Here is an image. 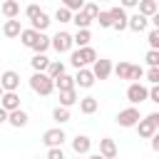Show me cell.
<instances>
[{
    "mask_svg": "<svg viewBox=\"0 0 159 159\" xmlns=\"http://www.w3.org/2000/svg\"><path fill=\"white\" fill-rule=\"evenodd\" d=\"M144 60H147V65H149V67H159V52H157V50H149Z\"/></svg>",
    "mask_w": 159,
    "mask_h": 159,
    "instance_id": "37",
    "label": "cell"
},
{
    "mask_svg": "<svg viewBox=\"0 0 159 159\" xmlns=\"http://www.w3.org/2000/svg\"><path fill=\"white\" fill-rule=\"evenodd\" d=\"M92 75H94V80H107L109 75H112V62L109 60H94L92 62V70H89Z\"/></svg>",
    "mask_w": 159,
    "mask_h": 159,
    "instance_id": "7",
    "label": "cell"
},
{
    "mask_svg": "<svg viewBox=\"0 0 159 159\" xmlns=\"http://www.w3.org/2000/svg\"><path fill=\"white\" fill-rule=\"evenodd\" d=\"M47 47H50V37H47L45 32H37V37H35V42H32L30 50H35V55H45Z\"/></svg>",
    "mask_w": 159,
    "mask_h": 159,
    "instance_id": "16",
    "label": "cell"
},
{
    "mask_svg": "<svg viewBox=\"0 0 159 159\" xmlns=\"http://www.w3.org/2000/svg\"><path fill=\"white\" fill-rule=\"evenodd\" d=\"M45 159H65V154H62V147H55V149H50Z\"/></svg>",
    "mask_w": 159,
    "mask_h": 159,
    "instance_id": "41",
    "label": "cell"
},
{
    "mask_svg": "<svg viewBox=\"0 0 159 159\" xmlns=\"http://www.w3.org/2000/svg\"><path fill=\"white\" fill-rule=\"evenodd\" d=\"M30 87H32V92H37V94H50V92L55 89V82H52L45 72H35V75L30 77Z\"/></svg>",
    "mask_w": 159,
    "mask_h": 159,
    "instance_id": "3",
    "label": "cell"
},
{
    "mask_svg": "<svg viewBox=\"0 0 159 159\" xmlns=\"http://www.w3.org/2000/svg\"><path fill=\"white\" fill-rule=\"evenodd\" d=\"M147 22H149V20H147V17H142V15L137 12V15H132V17L127 20V27H129V30H134V32H142V30H147Z\"/></svg>",
    "mask_w": 159,
    "mask_h": 159,
    "instance_id": "20",
    "label": "cell"
},
{
    "mask_svg": "<svg viewBox=\"0 0 159 159\" xmlns=\"http://www.w3.org/2000/svg\"><path fill=\"white\" fill-rule=\"evenodd\" d=\"M55 82V87L60 89V92H70V89H75V77H70V75H60L57 80H52Z\"/></svg>",
    "mask_w": 159,
    "mask_h": 159,
    "instance_id": "21",
    "label": "cell"
},
{
    "mask_svg": "<svg viewBox=\"0 0 159 159\" xmlns=\"http://www.w3.org/2000/svg\"><path fill=\"white\" fill-rule=\"evenodd\" d=\"M147 80H149L152 84H159V67H149V72H147Z\"/></svg>",
    "mask_w": 159,
    "mask_h": 159,
    "instance_id": "40",
    "label": "cell"
},
{
    "mask_svg": "<svg viewBox=\"0 0 159 159\" xmlns=\"http://www.w3.org/2000/svg\"><path fill=\"white\" fill-rule=\"evenodd\" d=\"M35 37H37V32H35V30H22V32H20V42H22L25 47H32Z\"/></svg>",
    "mask_w": 159,
    "mask_h": 159,
    "instance_id": "31",
    "label": "cell"
},
{
    "mask_svg": "<svg viewBox=\"0 0 159 159\" xmlns=\"http://www.w3.org/2000/svg\"><path fill=\"white\" fill-rule=\"evenodd\" d=\"M89 147H92V139L89 137H84V134H77L75 139H72V149H75V154L80 157V154H87L89 152Z\"/></svg>",
    "mask_w": 159,
    "mask_h": 159,
    "instance_id": "12",
    "label": "cell"
},
{
    "mask_svg": "<svg viewBox=\"0 0 159 159\" xmlns=\"http://www.w3.org/2000/svg\"><path fill=\"white\" fill-rule=\"evenodd\" d=\"M89 40H92L89 30H77V35H72V45L77 47H89Z\"/></svg>",
    "mask_w": 159,
    "mask_h": 159,
    "instance_id": "25",
    "label": "cell"
},
{
    "mask_svg": "<svg viewBox=\"0 0 159 159\" xmlns=\"http://www.w3.org/2000/svg\"><path fill=\"white\" fill-rule=\"evenodd\" d=\"M77 84H80V87H84V89H87V87H92V84H94V75H92L87 67H84V70H77V77H75V87H77Z\"/></svg>",
    "mask_w": 159,
    "mask_h": 159,
    "instance_id": "14",
    "label": "cell"
},
{
    "mask_svg": "<svg viewBox=\"0 0 159 159\" xmlns=\"http://www.w3.org/2000/svg\"><path fill=\"white\" fill-rule=\"evenodd\" d=\"M0 97H2V87H0Z\"/></svg>",
    "mask_w": 159,
    "mask_h": 159,
    "instance_id": "46",
    "label": "cell"
},
{
    "mask_svg": "<svg viewBox=\"0 0 159 159\" xmlns=\"http://www.w3.org/2000/svg\"><path fill=\"white\" fill-rule=\"evenodd\" d=\"M114 70V75L119 77V80H129V72H132V65L129 62H119L117 67H112Z\"/></svg>",
    "mask_w": 159,
    "mask_h": 159,
    "instance_id": "30",
    "label": "cell"
},
{
    "mask_svg": "<svg viewBox=\"0 0 159 159\" xmlns=\"http://www.w3.org/2000/svg\"><path fill=\"white\" fill-rule=\"evenodd\" d=\"M65 10H70V12H80L82 7H84V2L82 0H65V5H62Z\"/></svg>",
    "mask_w": 159,
    "mask_h": 159,
    "instance_id": "33",
    "label": "cell"
},
{
    "mask_svg": "<svg viewBox=\"0 0 159 159\" xmlns=\"http://www.w3.org/2000/svg\"><path fill=\"white\" fill-rule=\"evenodd\" d=\"M0 87H2V92H17V87H20V75L12 72V70L2 72V77H0Z\"/></svg>",
    "mask_w": 159,
    "mask_h": 159,
    "instance_id": "8",
    "label": "cell"
},
{
    "mask_svg": "<svg viewBox=\"0 0 159 159\" xmlns=\"http://www.w3.org/2000/svg\"><path fill=\"white\" fill-rule=\"evenodd\" d=\"M99 154H102L104 159H114V157H117V144H114V139H109V137L99 139Z\"/></svg>",
    "mask_w": 159,
    "mask_h": 159,
    "instance_id": "13",
    "label": "cell"
},
{
    "mask_svg": "<svg viewBox=\"0 0 159 159\" xmlns=\"http://www.w3.org/2000/svg\"><path fill=\"white\" fill-rule=\"evenodd\" d=\"M7 122L12 124V127H25L27 124V112H22V109H15V112H7Z\"/></svg>",
    "mask_w": 159,
    "mask_h": 159,
    "instance_id": "19",
    "label": "cell"
},
{
    "mask_svg": "<svg viewBox=\"0 0 159 159\" xmlns=\"http://www.w3.org/2000/svg\"><path fill=\"white\" fill-rule=\"evenodd\" d=\"M50 22H52V20H50L45 12H40V15L32 20V27H30V30H35V32H45V30L50 27Z\"/></svg>",
    "mask_w": 159,
    "mask_h": 159,
    "instance_id": "23",
    "label": "cell"
},
{
    "mask_svg": "<svg viewBox=\"0 0 159 159\" xmlns=\"http://www.w3.org/2000/svg\"><path fill=\"white\" fill-rule=\"evenodd\" d=\"M37 159H40V157H37Z\"/></svg>",
    "mask_w": 159,
    "mask_h": 159,
    "instance_id": "47",
    "label": "cell"
},
{
    "mask_svg": "<svg viewBox=\"0 0 159 159\" xmlns=\"http://www.w3.org/2000/svg\"><path fill=\"white\" fill-rule=\"evenodd\" d=\"M2 122H7V112L0 107V124H2Z\"/></svg>",
    "mask_w": 159,
    "mask_h": 159,
    "instance_id": "44",
    "label": "cell"
},
{
    "mask_svg": "<svg viewBox=\"0 0 159 159\" xmlns=\"http://www.w3.org/2000/svg\"><path fill=\"white\" fill-rule=\"evenodd\" d=\"M139 119H142V117H139V109H137V107H127V109H122V112L117 114V124H119V127H137Z\"/></svg>",
    "mask_w": 159,
    "mask_h": 159,
    "instance_id": "4",
    "label": "cell"
},
{
    "mask_svg": "<svg viewBox=\"0 0 159 159\" xmlns=\"http://www.w3.org/2000/svg\"><path fill=\"white\" fill-rule=\"evenodd\" d=\"M50 45L57 52H70L72 50V35L70 32H57L55 37H50Z\"/></svg>",
    "mask_w": 159,
    "mask_h": 159,
    "instance_id": "6",
    "label": "cell"
},
{
    "mask_svg": "<svg viewBox=\"0 0 159 159\" xmlns=\"http://www.w3.org/2000/svg\"><path fill=\"white\" fill-rule=\"evenodd\" d=\"M82 12H84L89 20H97V15H99V5H94V2H84Z\"/></svg>",
    "mask_w": 159,
    "mask_h": 159,
    "instance_id": "32",
    "label": "cell"
},
{
    "mask_svg": "<svg viewBox=\"0 0 159 159\" xmlns=\"http://www.w3.org/2000/svg\"><path fill=\"white\" fill-rule=\"evenodd\" d=\"M55 20H60V22H72V12H70V10H65V7H57Z\"/></svg>",
    "mask_w": 159,
    "mask_h": 159,
    "instance_id": "34",
    "label": "cell"
},
{
    "mask_svg": "<svg viewBox=\"0 0 159 159\" xmlns=\"http://www.w3.org/2000/svg\"><path fill=\"white\" fill-rule=\"evenodd\" d=\"M97 107H99L97 97H82V99H80V112H82V114H94Z\"/></svg>",
    "mask_w": 159,
    "mask_h": 159,
    "instance_id": "18",
    "label": "cell"
},
{
    "mask_svg": "<svg viewBox=\"0 0 159 159\" xmlns=\"http://www.w3.org/2000/svg\"><path fill=\"white\" fill-rule=\"evenodd\" d=\"M45 75H47L50 80H57L60 75H65V62H60V60H50V65H47Z\"/></svg>",
    "mask_w": 159,
    "mask_h": 159,
    "instance_id": "17",
    "label": "cell"
},
{
    "mask_svg": "<svg viewBox=\"0 0 159 159\" xmlns=\"http://www.w3.org/2000/svg\"><path fill=\"white\" fill-rule=\"evenodd\" d=\"M97 60V52H94V47H80V50H75L72 52V57H70V62L77 67V70H84L89 62H94Z\"/></svg>",
    "mask_w": 159,
    "mask_h": 159,
    "instance_id": "2",
    "label": "cell"
},
{
    "mask_svg": "<svg viewBox=\"0 0 159 159\" xmlns=\"http://www.w3.org/2000/svg\"><path fill=\"white\" fill-rule=\"evenodd\" d=\"M2 32H5V37H20V32H22L20 20H7L5 27H2Z\"/></svg>",
    "mask_w": 159,
    "mask_h": 159,
    "instance_id": "24",
    "label": "cell"
},
{
    "mask_svg": "<svg viewBox=\"0 0 159 159\" xmlns=\"http://www.w3.org/2000/svg\"><path fill=\"white\" fill-rule=\"evenodd\" d=\"M109 12V17H112V27L117 30V32H122V30H127V20H129V15L119 7V5H114V7H109L107 10Z\"/></svg>",
    "mask_w": 159,
    "mask_h": 159,
    "instance_id": "5",
    "label": "cell"
},
{
    "mask_svg": "<svg viewBox=\"0 0 159 159\" xmlns=\"http://www.w3.org/2000/svg\"><path fill=\"white\" fill-rule=\"evenodd\" d=\"M134 5H137V0H122V5H119V7L124 10V7H134Z\"/></svg>",
    "mask_w": 159,
    "mask_h": 159,
    "instance_id": "43",
    "label": "cell"
},
{
    "mask_svg": "<svg viewBox=\"0 0 159 159\" xmlns=\"http://www.w3.org/2000/svg\"><path fill=\"white\" fill-rule=\"evenodd\" d=\"M127 99H129L132 104L144 102V99H147V87H144V84H139V82H132V84L127 87Z\"/></svg>",
    "mask_w": 159,
    "mask_h": 159,
    "instance_id": "10",
    "label": "cell"
},
{
    "mask_svg": "<svg viewBox=\"0 0 159 159\" xmlns=\"http://www.w3.org/2000/svg\"><path fill=\"white\" fill-rule=\"evenodd\" d=\"M97 22H99V27H112V17H109V12H107V10H99Z\"/></svg>",
    "mask_w": 159,
    "mask_h": 159,
    "instance_id": "35",
    "label": "cell"
},
{
    "mask_svg": "<svg viewBox=\"0 0 159 159\" xmlns=\"http://www.w3.org/2000/svg\"><path fill=\"white\" fill-rule=\"evenodd\" d=\"M0 107H2L5 112H15V109H20V97H17V92H2V97H0Z\"/></svg>",
    "mask_w": 159,
    "mask_h": 159,
    "instance_id": "11",
    "label": "cell"
},
{
    "mask_svg": "<svg viewBox=\"0 0 159 159\" xmlns=\"http://www.w3.org/2000/svg\"><path fill=\"white\" fill-rule=\"evenodd\" d=\"M72 104H77V92L75 89H70V92H60V107H72Z\"/></svg>",
    "mask_w": 159,
    "mask_h": 159,
    "instance_id": "26",
    "label": "cell"
},
{
    "mask_svg": "<svg viewBox=\"0 0 159 159\" xmlns=\"http://www.w3.org/2000/svg\"><path fill=\"white\" fill-rule=\"evenodd\" d=\"M89 159H104V157H102V154H92Z\"/></svg>",
    "mask_w": 159,
    "mask_h": 159,
    "instance_id": "45",
    "label": "cell"
},
{
    "mask_svg": "<svg viewBox=\"0 0 159 159\" xmlns=\"http://www.w3.org/2000/svg\"><path fill=\"white\" fill-rule=\"evenodd\" d=\"M67 137H65V132L60 129V127H55V129H47L45 134H42V142L50 147V149H55V147H62V142H65Z\"/></svg>",
    "mask_w": 159,
    "mask_h": 159,
    "instance_id": "9",
    "label": "cell"
},
{
    "mask_svg": "<svg viewBox=\"0 0 159 159\" xmlns=\"http://www.w3.org/2000/svg\"><path fill=\"white\" fill-rule=\"evenodd\" d=\"M114 159H117V157H114Z\"/></svg>",
    "mask_w": 159,
    "mask_h": 159,
    "instance_id": "48",
    "label": "cell"
},
{
    "mask_svg": "<svg viewBox=\"0 0 159 159\" xmlns=\"http://www.w3.org/2000/svg\"><path fill=\"white\" fill-rule=\"evenodd\" d=\"M2 15H5L7 20H15V17L20 15V5H17L15 0H5V2H2Z\"/></svg>",
    "mask_w": 159,
    "mask_h": 159,
    "instance_id": "22",
    "label": "cell"
},
{
    "mask_svg": "<svg viewBox=\"0 0 159 159\" xmlns=\"http://www.w3.org/2000/svg\"><path fill=\"white\" fill-rule=\"evenodd\" d=\"M147 42H149V47H152V50H157V52H159V30H152V32H149V37H147Z\"/></svg>",
    "mask_w": 159,
    "mask_h": 159,
    "instance_id": "36",
    "label": "cell"
},
{
    "mask_svg": "<svg viewBox=\"0 0 159 159\" xmlns=\"http://www.w3.org/2000/svg\"><path fill=\"white\" fill-rule=\"evenodd\" d=\"M149 139H152V149L159 152V134H154V137H149Z\"/></svg>",
    "mask_w": 159,
    "mask_h": 159,
    "instance_id": "42",
    "label": "cell"
},
{
    "mask_svg": "<svg viewBox=\"0 0 159 159\" xmlns=\"http://www.w3.org/2000/svg\"><path fill=\"white\" fill-rule=\"evenodd\" d=\"M142 77H144V70H142L139 65H132V72H129V80H134V82H137V80H142Z\"/></svg>",
    "mask_w": 159,
    "mask_h": 159,
    "instance_id": "39",
    "label": "cell"
},
{
    "mask_svg": "<svg viewBox=\"0 0 159 159\" xmlns=\"http://www.w3.org/2000/svg\"><path fill=\"white\" fill-rule=\"evenodd\" d=\"M40 12H42V10H40V5H27V7H25V15L30 17V22H32V20H35Z\"/></svg>",
    "mask_w": 159,
    "mask_h": 159,
    "instance_id": "38",
    "label": "cell"
},
{
    "mask_svg": "<svg viewBox=\"0 0 159 159\" xmlns=\"http://www.w3.org/2000/svg\"><path fill=\"white\" fill-rule=\"evenodd\" d=\"M72 22L77 25V30H87L92 20H89V17H87V15H84V12L80 10V12H75V15H72Z\"/></svg>",
    "mask_w": 159,
    "mask_h": 159,
    "instance_id": "28",
    "label": "cell"
},
{
    "mask_svg": "<svg viewBox=\"0 0 159 159\" xmlns=\"http://www.w3.org/2000/svg\"><path fill=\"white\" fill-rule=\"evenodd\" d=\"M157 10H159L157 0H142V2H139V15H142V17H147V20H149V17H154V15H157Z\"/></svg>",
    "mask_w": 159,
    "mask_h": 159,
    "instance_id": "15",
    "label": "cell"
},
{
    "mask_svg": "<svg viewBox=\"0 0 159 159\" xmlns=\"http://www.w3.org/2000/svg\"><path fill=\"white\" fill-rule=\"evenodd\" d=\"M52 119H55L57 124L70 122V109H65V107H55V109H52Z\"/></svg>",
    "mask_w": 159,
    "mask_h": 159,
    "instance_id": "29",
    "label": "cell"
},
{
    "mask_svg": "<svg viewBox=\"0 0 159 159\" xmlns=\"http://www.w3.org/2000/svg\"><path fill=\"white\" fill-rule=\"evenodd\" d=\"M157 127H159V114H157V112H152V114H147L144 119L137 122V132H139L142 139L154 137V134H157Z\"/></svg>",
    "mask_w": 159,
    "mask_h": 159,
    "instance_id": "1",
    "label": "cell"
},
{
    "mask_svg": "<svg viewBox=\"0 0 159 159\" xmlns=\"http://www.w3.org/2000/svg\"><path fill=\"white\" fill-rule=\"evenodd\" d=\"M30 65H32V70H35V72H45V70H47V65H50V60H47L45 55H35V57L30 60Z\"/></svg>",
    "mask_w": 159,
    "mask_h": 159,
    "instance_id": "27",
    "label": "cell"
}]
</instances>
